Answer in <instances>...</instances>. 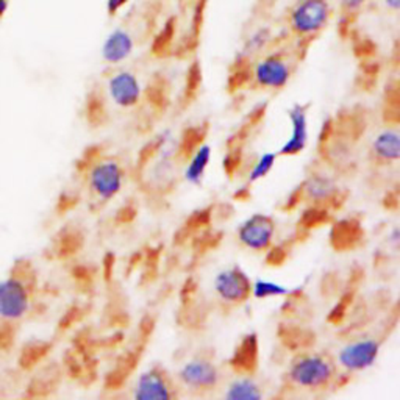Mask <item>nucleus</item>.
<instances>
[{
	"label": "nucleus",
	"instance_id": "f257e3e1",
	"mask_svg": "<svg viewBox=\"0 0 400 400\" xmlns=\"http://www.w3.org/2000/svg\"><path fill=\"white\" fill-rule=\"evenodd\" d=\"M332 18L328 0H297L289 11V28L299 36H314L322 32Z\"/></svg>",
	"mask_w": 400,
	"mask_h": 400
},
{
	"label": "nucleus",
	"instance_id": "f03ea898",
	"mask_svg": "<svg viewBox=\"0 0 400 400\" xmlns=\"http://www.w3.org/2000/svg\"><path fill=\"white\" fill-rule=\"evenodd\" d=\"M335 377V367L322 355H304L292 361L288 371L289 382L297 388L321 389L328 387Z\"/></svg>",
	"mask_w": 400,
	"mask_h": 400
},
{
	"label": "nucleus",
	"instance_id": "7ed1b4c3",
	"mask_svg": "<svg viewBox=\"0 0 400 400\" xmlns=\"http://www.w3.org/2000/svg\"><path fill=\"white\" fill-rule=\"evenodd\" d=\"M275 238V221L263 213L245 219L238 228V240L250 250L265 252L272 245Z\"/></svg>",
	"mask_w": 400,
	"mask_h": 400
},
{
	"label": "nucleus",
	"instance_id": "20e7f679",
	"mask_svg": "<svg viewBox=\"0 0 400 400\" xmlns=\"http://www.w3.org/2000/svg\"><path fill=\"white\" fill-rule=\"evenodd\" d=\"M380 355V341L374 338L352 341L338 352V365L348 372H361L375 365Z\"/></svg>",
	"mask_w": 400,
	"mask_h": 400
},
{
	"label": "nucleus",
	"instance_id": "39448f33",
	"mask_svg": "<svg viewBox=\"0 0 400 400\" xmlns=\"http://www.w3.org/2000/svg\"><path fill=\"white\" fill-rule=\"evenodd\" d=\"M213 288L218 297L228 304H241L252 296V282L240 266L218 272L213 280Z\"/></svg>",
	"mask_w": 400,
	"mask_h": 400
},
{
	"label": "nucleus",
	"instance_id": "423d86ee",
	"mask_svg": "<svg viewBox=\"0 0 400 400\" xmlns=\"http://www.w3.org/2000/svg\"><path fill=\"white\" fill-rule=\"evenodd\" d=\"M291 66L279 53L258 60L252 67V79L258 87L266 89H282L291 80Z\"/></svg>",
	"mask_w": 400,
	"mask_h": 400
},
{
	"label": "nucleus",
	"instance_id": "0eeeda50",
	"mask_svg": "<svg viewBox=\"0 0 400 400\" xmlns=\"http://www.w3.org/2000/svg\"><path fill=\"white\" fill-rule=\"evenodd\" d=\"M28 310V292L24 283L18 279L0 282V318L14 322L21 319Z\"/></svg>",
	"mask_w": 400,
	"mask_h": 400
},
{
	"label": "nucleus",
	"instance_id": "6e6552de",
	"mask_svg": "<svg viewBox=\"0 0 400 400\" xmlns=\"http://www.w3.org/2000/svg\"><path fill=\"white\" fill-rule=\"evenodd\" d=\"M179 379L184 387L191 389H213L218 384L221 374L216 365L210 360L196 358L180 367Z\"/></svg>",
	"mask_w": 400,
	"mask_h": 400
},
{
	"label": "nucleus",
	"instance_id": "1a4fd4ad",
	"mask_svg": "<svg viewBox=\"0 0 400 400\" xmlns=\"http://www.w3.org/2000/svg\"><path fill=\"white\" fill-rule=\"evenodd\" d=\"M89 182L92 191L100 199L110 200L121 191L122 182H124V172H122L116 161H105V163H100L92 169Z\"/></svg>",
	"mask_w": 400,
	"mask_h": 400
},
{
	"label": "nucleus",
	"instance_id": "9d476101",
	"mask_svg": "<svg viewBox=\"0 0 400 400\" xmlns=\"http://www.w3.org/2000/svg\"><path fill=\"white\" fill-rule=\"evenodd\" d=\"M291 135L284 143L279 153L284 157H294L302 153L309 144V113H306V105L296 104L288 111Z\"/></svg>",
	"mask_w": 400,
	"mask_h": 400
},
{
	"label": "nucleus",
	"instance_id": "9b49d317",
	"mask_svg": "<svg viewBox=\"0 0 400 400\" xmlns=\"http://www.w3.org/2000/svg\"><path fill=\"white\" fill-rule=\"evenodd\" d=\"M109 89L114 104L122 109L135 106L141 99V84L138 82L136 75L132 72H119L109 83Z\"/></svg>",
	"mask_w": 400,
	"mask_h": 400
},
{
	"label": "nucleus",
	"instance_id": "f8f14e48",
	"mask_svg": "<svg viewBox=\"0 0 400 400\" xmlns=\"http://www.w3.org/2000/svg\"><path fill=\"white\" fill-rule=\"evenodd\" d=\"M172 392L165 375L157 369L143 372L135 387V399L140 400H166L171 399Z\"/></svg>",
	"mask_w": 400,
	"mask_h": 400
},
{
	"label": "nucleus",
	"instance_id": "ddd939ff",
	"mask_svg": "<svg viewBox=\"0 0 400 400\" xmlns=\"http://www.w3.org/2000/svg\"><path fill=\"white\" fill-rule=\"evenodd\" d=\"M133 48L135 44L132 35L126 32V30H114L104 43L102 57L106 63L119 65L132 55Z\"/></svg>",
	"mask_w": 400,
	"mask_h": 400
},
{
	"label": "nucleus",
	"instance_id": "4468645a",
	"mask_svg": "<svg viewBox=\"0 0 400 400\" xmlns=\"http://www.w3.org/2000/svg\"><path fill=\"white\" fill-rule=\"evenodd\" d=\"M304 194L313 204L322 205L326 202H332L336 197L338 187L330 177L324 174H314L306 179L304 184Z\"/></svg>",
	"mask_w": 400,
	"mask_h": 400
},
{
	"label": "nucleus",
	"instance_id": "2eb2a0df",
	"mask_svg": "<svg viewBox=\"0 0 400 400\" xmlns=\"http://www.w3.org/2000/svg\"><path fill=\"white\" fill-rule=\"evenodd\" d=\"M257 361H258V340L257 335L252 333L243 338L240 345L235 349L233 357L230 358V365L240 372H252L253 369L257 367Z\"/></svg>",
	"mask_w": 400,
	"mask_h": 400
},
{
	"label": "nucleus",
	"instance_id": "dca6fc26",
	"mask_svg": "<svg viewBox=\"0 0 400 400\" xmlns=\"http://www.w3.org/2000/svg\"><path fill=\"white\" fill-rule=\"evenodd\" d=\"M374 155L384 161V163H392V161L400 160V132L394 128L383 130L374 138L372 141Z\"/></svg>",
	"mask_w": 400,
	"mask_h": 400
},
{
	"label": "nucleus",
	"instance_id": "f3484780",
	"mask_svg": "<svg viewBox=\"0 0 400 400\" xmlns=\"http://www.w3.org/2000/svg\"><path fill=\"white\" fill-rule=\"evenodd\" d=\"M211 148L209 144H200L199 148L192 152L189 158V163L184 169V180L191 184H200L204 180L206 169L211 161Z\"/></svg>",
	"mask_w": 400,
	"mask_h": 400
},
{
	"label": "nucleus",
	"instance_id": "a211bd4d",
	"mask_svg": "<svg viewBox=\"0 0 400 400\" xmlns=\"http://www.w3.org/2000/svg\"><path fill=\"white\" fill-rule=\"evenodd\" d=\"M226 399L228 400H260L263 399V391L260 384L248 375L235 379L226 389Z\"/></svg>",
	"mask_w": 400,
	"mask_h": 400
},
{
	"label": "nucleus",
	"instance_id": "6ab92c4d",
	"mask_svg": "<svg viewBox=\"0 0 400 400\" xmlns=\"http://www.w3.org/2000/svg\"><path fill=\"white\" fill-rule=\"evenodd\" d=\"M269 41H271V30H269L267 27H261L255 30V32L248 38V41H245L243 50L238 53V60H240L238 63H244V61L249 57L255 55V53L263 50L269 44Z\"/></svg>",
	"mask_w": 400,
	"mask_h": 400
},
{
	"label": "nucleus",
	"instance_id": "aec40b11",
	"mask_svg": "<svg viewBox=\"0 0 400 400\" xmlns=\"http://www.w3.org/2000/svg\"><path fill=\"white\" fill-rule=\"evenodd\" d=\"M49 349H50V344L44 343V341L28 343L19 357L21 367L30 369V367L36 366L45 355H48Z\"/></svg>",
	"mask_w": 400,
	"mask_h": 400
},
{
	"label": "nucleus",
	"instance_id": "412c9836",
	"mask_svg": "<svg viewBox=\"0 0 400 400\" xmlns=\"http://www.w3.org/2000/svg\"><path fill=\"white\" fill-rule=\"evenodd\" d=\"M288 294H291V289L280 283L269 280H255L252 283V296L258 300L282 297Z\"/></svg>",
	"mask_w": 400,
	"mask_h": 400
},
{
	"label": "nucleus",
	"instance_id": "4be33fe9",
	"mask_svg": "<svg viewBox=\"0 0 400 400\" xmlns=\"http://www.w3.org/2000/svg\"><path fill=\"white\" fill-rule=\"evenodd\" d=\"M277 157H279V153H274V152L263 153V155H261L255 161V165H253V167L250 169L249 183H255V182L263 180L265 177L271 174V171L277 163Z\"/></svg>",
	"mask_w": 400,
	"mask_h": 400
},
{
	"label": "nucleus",
	"instance_id": "5701e85b",
	"mask_svg": "<svg viewBox=\"0 0 400 400\" xmlns=\"http://www.w3.org/2000/svg\"><path fill=\"white\" fill-rule=\"evenodd\" d=\"M82 243L83 238L80 233L74 232V230H71V232H65L58 241V255L60 257L72 255V253L79 252V249L82 248Z\"/></svg>",
	"mask_w": 400,
	"mask_h": 400
},
{
	"label": "nucleus",
	"instance_id": "b1692460",
	"mask_svg": "<svg viewBox=\"0 0 400 400\" xmlns=\"http://www.w3.org/2000/svg\"><path fill=\"white\" fill-rule=\"evenodd\" d=\"M14 336L16 332L11 327L10 321H4L0 324V352H6L14 344Z\"/></svg>",
	"mask_w": 400,
	"mask_h": 400
},
{
	"label": "nucleus",
	"instance_id": "393cba45",
	"mask_svg": "<svg viewBox=\"0 0 400 400\" xmlns=\"http://www.w3.org/2000/svg\"><path fill=\"white\" fill-rule=\"evenodd\" d=\"M366 2L367 0H341V5L345 13H357L363 9Z\"/></svg>",
	"mask_w": 400,
	"mask_h": 400
},
{
	"label": "nucleus",
	"instance_id": "a878e982",
	"mask_svg": "<svg viewBox=\"0 0 400 400\" xmlns=\"http://www.w3.org/2000/svg\"><path fill=\"white\" fill-rule=\"evenodd\" d=\"M388 243L394 250L400 252V227H394L388 235Z\"/></svg>",
	"mask_w": 400,
	"mask_h": 400
},
{
	"label": "nucleus",
	"instance_id": "bb28decb",
	"mask_svg": "<svg viewBox=\"0 0 400 400\" xmlns=\"http://www.w3.org/2000/svg\"><path fill=\"white\" fill-rule=\"evenodd\" d=\"M127 2H128V0H109V5H106V6H109V13L110 14L118 13Z\"/></svg>",
	"mask_w": 400,
	"mask_h": 400
},
{
	"label": "nucleus",
	"instance_id": "cd10ccee",
	"mask_svg": "<svg viewBox=\"0 0 400 400\" xmlns=\"http://www.w3.org/2000/svg\"><path fill=\"white\" fill-rule=\"evenodd\" d=\"M383 4L391 11H400V0H383Z\"/></svg>",
	"mask_w": 400,
	"mask_h": 400
},
{
	"label": "nucleus",
	"instance_id": "c85d7f7f",
	"mask_svg": "<svg viewBox=\"0 0 400 400\" xmlns=\"http://www.w3.org/2000/svg\"><path fill=\"white\" fill-rule=\"evenodd\" d=\"M6 9H9V0H0V18L4 16Z\"/></svg>",
	"mask_w": 400,
	"mask_h": 400
}]
</instances>
